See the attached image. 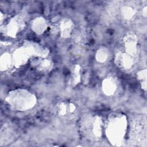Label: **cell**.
<instances>
[{"mask_svg": "<svg viewBox=\"0 0 147 147\" xmlns=\"http://www.w3.org/2000/svg\"><path fill=\"white\" fill-rule=\"evenodd\" d=\"M7 102L14 109L24 111L32 108L36 102L35 96L24 90H17L9 94Z\"/></svg>", "mask_w": 147, "mask_h": 147, "instance_id": "1", "label": "cell"}, {"mask_svg": "<svg viewBox=\"0 0 147 147\" xmlns=\"http://www.w3.org/2000/svg\"><path fill=\"white\" fill-rule=\"evenodd\" d=\"M126 128V119L123 115L115 114L109 119L107 133L113 142H119L125 136Z\"/></svg>", "mask_w": 147, "mask_h": 147, "instance_id": "2", "label": "cell"}, {"mask_svg": "<svg viewBox=\"0 0 147 147\" xmlns=\"http://www.w3.org/2000/svg\"><path fill=\"white\" fill-rule=\"evenodd\" d=\"M82 129L86 135L91 138H99L102 132V120L98 116L86 118L82 123Z\"/></svg>", "mask_w": 147, "mask_h": 147, "instance_id": "3", "label": "cell"}, {"mask_svg": "<svg viewBox=\"0 0 147 147\" xmlns=\"http://www.w3.org/2000/svg\"><path fill=\"white\" fill-rule=\"evenodd\" d=\"M76 110V106L72 102H61L57 105L56 108V113L63 117L73 115Z\"/></svg>", "mask_w": 147, "mask_h": 147, "instance_id": "4", "label": "cell"}, {"mask_svg": "<svg viewBox=\"0 0 147 147\" xmlns=\"http://www.w3.org/2000/svg\"><path fill=\"white\" fill-rule=\"evenodd\" d=\"M115 63L119 67L124 69L130 68L133 64L131 55L127 53H118L115 57Z\"/></svg>", "mask_w": 147, "mask_h": 147, "instance_id": "5", "label": "cell"}, {"mask_svg": "<svg viewBox=\"0 0 147 147\" xmlns=\"http://www.w3.org/2000/svg\"><path fill=\"white\" fill-rule=\"evenodd\" d=\"M33 68L41 72H47L52 68L51 61L44 57H36L31 63Z\"/></svg>", "mask_w": 147, "mask_h": 147, "instance_id": "6", "label": "cell"}, {"mask_svg": "<svg viewBox=\"0 0 147 147\" xmlns=\"http://www.w3.org/2000/svg\"><path fill=\"white\" fill-rule=\"evenodd\" d=\"M124 45L127 53L133 55L137 51V40L136 37L133 34H128L123 40Z\"/></svg>", "mask_w": 147, "mask_h": 147, "instance_id": "7", "label": "cell"}, {"mask_svg": "<svg viewBox=\"0 0 147 147\" xmlns=\"http://www.w3.org/2000/svg\"><path fill=\"white\" fill-rule=\"evenodd\" d=\"M24 22L21 20V18H13L7 25V32L11 36H15L18 32H19L23 27Z\"/></svg>", "mask_w": 147, "mask_h": 147, "instance_id": "8", "label": "cell"}, {"mask_svg": "<svg viewBox=\"0 0 147 147\" xmlns=\"http://www.w3.org/2000/svg\"><path fill=\"white\" fill-rule=\"evenodd\" d=\"M102 88L104 92L107 95H111L114 94L117 88V83L113 78L106 79L102 84Z\"/></svg>", "mask_w": 147, "mask_h": 147, "instance_id": "9", "label": "cell"}, {"mask_svg": "<svg viewBox=\"0 0 147 147\" xmlns=\"http://www.w3.org/2000/svg\"><path fill=\"white\" fill-rule=\"evenodd\" d=\"M47 24L44 18L38 17L35 18L32 23V28L36 33L41 34L47 29Z\"/></svg>", "mask_w": 147, "mask_h": 147, "instance_id": "10", "label": "cell"}, {"mask_svg": "<svg viewBox=\"0 0 147 147\" xmlns=\"http://www.w3.org/2000/svg\"><path fill=\"white\" fill-rule=\"evenodd\" d=\"M73 28L72 22L68 19H65L61 21L60 29L61 31V34L64 37H69Z\"/></svg>", "mask_w": 147, "mask_h": 147, "instance_id": "11", "label": "cell"}, {"mask_svg": "<svg viewBox=\"0 0 147 147\" xmlns=\"http://www.w3.org/2000/svg\"><path fill=\"white\" fill-rule=\"evenodd\" d=\"M136 13L135 10L131 6H125L121 9V15L125 20H129L131 19Z\"/></svg>", "mask_w": 147, "mask_h": 147, "instance_id": "12", "label": "cell"}, {"mask_svg": "<svg viewBox=\"0 0 147 147\" xmlns=\"http://www.w3.org/2000/svg\"><path fill=\"white\" fill-rule=\"evenodd\" d=\"M109 55V51L105 47L100 48L96 53V59L100 63H103L108 59Z\"/></svg>", "mask_w": 147, "mask_h": 147, "instance_id": "13", "label": "cell"}, {"mask_svg": "<svg viewBox=\"0 0 147 147\" xmlns=\"http://www.w3.org/2000/svg\"><path fill=\"white\" fill-rule=\"evenodd\" d=\"M137 78L140 81L142 88L146 91V70L142 69L137 73Z\"/></svg>", "mask_w": 147, "mask_h": 147, "instance_id": "14", "label": "cell"}, {"mask_svg": "<svg viewBox=\"0 0 147 147\" xmlns=\"http://www.w3.org/2000/svg\"><path fill=\"white\" fill-rule=\"evenodd\" d=\"M12 59L10 56V55L7 53H5L3 56L1 57V65L2 69H6L7 68H9L12 63Z\"/></svg>", "mask_w": 147, "mask_h": 147, "instance_id": "15", "label": "cell"}, {"mask_svg": "<svg viewBox=\"0 0 147 147\" xmlns=\"http://www.w3.org/2000/svg\"><path fill=\"white\" fill-rule=\"evenodd\" d=\"M80 79V68L79 65H76L73 69L72 74L71 76V83L72 84H75L78 83Z\"/></svg>", "mask_w": 147, "mask_h": 147, "instance_id": "16", "label": "cell"}]
</instances>
